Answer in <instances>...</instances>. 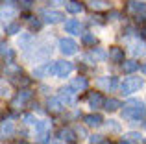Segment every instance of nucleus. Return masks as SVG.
<instances>
[{
  "instance_id": "nucleus-32",
  "label": "nucleus",
  "mask_w": 146,
  "mask_h": 144,
  "mask_svg": "<svg viewBox=\"0 0 146 144\" xmlns=\"http://www.w3.org/2000/svg\"><path fill=\"white\" fill-rule=\"evenodd\" d=\"M22 120H24V124H35L37 122L33 115H24V116H22Z\"/></svg>"
},
{
  "instance_id": "nucleus-17",
  "label": "nucleus",
  "mask_w": 146,
  "mask_h": 144,
  "mask_svg": "<svg viewBox=\"0 0 146 144\" xmlns=\"http://www.w3.org/2000/svg\"><path fill=\"white\" fill-rule=\"evenodd\" d=\"M128 9L133 13H146V4H139V2H128Z\"/></svg>"
},
{
  "instance_id": "nucleus-18",
  "label": "nucleus",
  "mask_w": 146,
  "mask_h": 144,
  "mask_svg": "<svg viewBox=\"0 0 146 144\" xmlns=\"http://www.w3.org/2000/svg\"><path fill=\"white\" fill-rule=\"evenodd\" d=\"M118 107H122V105H120V102L115 100V98H109V100L104 102V109H107V111H117Z\"/></svg>"
},
{
  "instance_id": "nucleus-6",
  "label": "nucleus",
  "mask_w": 146,
  "mask_h": 144,
  "mask_svg": "<svg viewBox=\"0 0 146 144\" xmlns=\"http://www.w3.org/2000/svg\"><path fill=\"white\" fill-rule=\"evenodd\" d=\"M74 92L76 90L72 89V87H63V89H59V100L63 102L65 105L72 104V102H74Z\"/></svg>"
},
{
  "instance_id": "nucleus-1",
  "label": "nucleus",
  "mask_w": 146,
  "mask_h": 144,
  "mask_svg": "<svg viewBox=\"0 0 146 144\" xmlns=\"http://www.w3.org/2000/svg\"><path fill=\"white\" fill-rule=\"evenodd\" d=\"M144 115H146V107L141 100H129L128 104L124 105V109H122V118L129 120L131 124L139 122Z\"/></svg>"
},
{
  "instance_id": "nucleus-29",
  "label": "nucleus",
  "mask_w": 146,
  "mask_h": 144,
  "mask_svg": "<svg viewBox=\"0 0 146 144\" xmlns=\"http://www.w3.org/2000/svg\"><path fill=\"white\" fill-rule=\"evenodd\" d=\"M107 129L117 133V131H120V126L117 124V120H109V122H107Z\"/></svg>"
},
{
  "instance_id": "nucleus-24",
  "label": "nucleus",
  "mask_w": 146,
  "mask_h": 144,
  "mask_svg": "<svg viewBox=\"0 0 146 144\" xmlns=\"http://www.w3.org/2000/svg\"><path fill=\"white\" fill-rule=\"evenodd\" d=\"M21 32V24L19 22H11V24L6 26V33H11V35H15V33Z\"/></svg>"
},
{
  "instance_id": "nucleus-7",
  "label": "nucleus",
  "mask_w": 146,
  "mask_h": 144,
  "mask_svg": "<svg viewBox=\"0 0 146 144\" xmlns=\"http://www.w3.org/2000/svg\"><path fill=\"white\" fill-rule=\"evenodd\" d=\"M54 70H56V61L46 63V65H43V67H37V69L33 70V76H35V78H43V76H46V74H54Z\"/></svg>"
},
{
  "instance_id": "nucleus-13",
  "label": "nucleus",
  "mask_w": 146,
  "mask_h": 144,
  "mask_svg": "<svg viewBox=\"0 0 146 144\" xmlns=\"http://www.w3.org/2000/svg\"><path fill=\"white\" fill-rule=\"evenodd\" d=\"M104 102H106V100H104V98H102V94H100V92H93V94H91V96H89V105H91V107H104Z\"/></svg>"
},
{
  "instance_id": "nucleus-36",
  "label": "nucleus",
  "mask_w": 146,
  "mask_h": 144,
  "mask_svg": "<svg viewBox=\"0 0 146 144\" xmlns=\"http://www.w3.org/2000/svg\"><path fill=\"white\" fill-rule=\"evenodd\" d=\"M109 17H111V18H118V17H120V13H117V11H113V13H109Z\"/></svg>"
},
{
  "instance_id": "nucleus-12",
  "label": "nucleus",
  "mask_w": 146,
  "mask_h": 144,
  "mask_svg": "<svg viewBox=\"0 0 146 144\" xmlns=\"http://www.w3.org/2000/svg\"><path fill=\"white\" fill-rule=\"evenodd\" d=\"M65 32L67 33H80L82 32V24L78 20H74V18H70V20L65 22Z\"/></svg>"
},
{
  "instance_id": "nucleus-10",
  "label": "nucleus",
  "mask_w": 146,
  "mask_h": 144,
  "mask_svg": "<svg viewBox=\"0 0 146 144\" xmlns=\"http://www.w3.org/2000/svg\"><path fill=\"white\" fill-rule=\"evenodd\" d=\"M32 96H33L32 90H28V89H26V90H21V92L17 94V98L13 100V107H17V105H22L24 102H28Z\"/></svg>"
},
{
  "instance_id": "nucleus-25",
  "label": "nucleus",
  "mask_w": 146,
  "mask_h": 144,
  "mask_svg": "<svg viewBox=\"0 0 146 144\" xmlns=\"http://www.w3.org/2000/svg\"><path fill=\"white\" fill-rule=\"evenodd\" d=\"M32 41V35L30 33H26V35H22L21 39H19V46L21 48H28V43Z\"/></svg>"
},
{
  "instance_id": "nucleus-3",
  "label": "nucleus",
  "mask_w": 146,
  "mask_h": 144,
  "mask_svg": "<svg viewBox=\"0 0 146 144\" xmlns=\"http://www.w3.org/2000/svg\"><path fill=\"white\" fill-rule=\"evenodd\" d=\"M41 15H43L44 22H48V24H56V22H61L65 18V15L61 11H56V9H44Z\"/></svg>"
},
{
  "instance_id": "nucleus-22",
  "label": "nucleus",
  "mask_w": 146,
  "mask_h": 144,
  "mask_svg": "<svg viewBox=\"0 0 146 144\" xmlns=\"http://www.w3.org/2000/svg\"><path fill=\"white\" fill-rule=\"evenodd\" d=\"M11 133H13V124L4 120L2 122V137H9Z\"/></svg>"
},
{
  "instance_id": "nucleus-33",
  "label": "nucleus",
  "mask_w": 146,
  "mask_h": 144,
  "mask_svg": "<svg viewBox=\"0 0 146 144\" xmlns=\"http://www.w3.org/2000/svg\"><path fill=\"white\" fill-rule=\"evenodd\" d=\"M89 141H91V144H100V142L104 141V139H102V135H93Z\"/></svg>"
},
{
  "instance_id": "nucleus-21",
  "label": "nucleus",
  "mask_w": 146,
  "mask_h": 144,
  "mask_svg": "<svg viewBox=\"0 0 146 144\" xmlns=\"http://www.w3.org/2000/svg\"><path fill=\"white\" fill-rule=\"evenodd\" d=\"M82 41H83V44H87V46H94V44H96V37L91 35V33H83Z\"/></svg>"
},
{
  "instance_id": "nucleus-27",
  "label": "nucleus",
  "mask_w": 146,
  "mask_h": 144,
  "mask_svg": "<svg viewBox=\"0 0 146 144\" xmlns=\"http://www.w3.org/2000/svg\"><path fill=\"white\" fill-rule=\"evenodd\" d=\"M48 129V122H44V120H37L35 122V131H39V133H43V131Z\"/></svg>"
},
{
  "instance_id": "nucleus-39",
  "label": "nucleus",
  "mask_w": 146,
  "mask_h": 144,
  "mask_svg": "<svg viewBox=\"0 0 146 144\" xmlns=\"http://www.w3.org/2000/svg\"><path fill=\"white\" fill-rule=\"evenodd\" d=\"M100 144H109V142H107V141H102V142H100Z\"/></svg>"
},
{
  "instance_id": "nucleus-40",
  "label": "nucleus",
  "mask_w": 146,
  "mask_h": 144,
  "mask_svg": "<svg viewBox=\"0 0 146 144\" xmlns=\"http://www.w3.org/2000/svg\"><path fill=\"white\" fill-rule=\"evenodd\" d=\"M144 127H146V124H144Z\"/></svg>"
},
{
  "instance_id": "nucleus-16",
  "label": "nucleus",
  "mask_w": 146,
  "mask_h": 144,
  "mask_svg": "<svg viewBox=\"0 0 146 144\" xmlns=\"http://www.w3.org/2000/svg\"><path fill=\"white\" fill-rule=\"evenodd\" d=\"M61 109H63V102L61 100H56V98L48 100V111L50 113H59Z\"/></svg>"
},
{
  "instance_id": "nucleus-31",
  "label": "nucleus",
  "mask_w": 146,
  "mask_h": 144,
  "mask_svg": "<svg viewBox=\"0 0 146 144\" xmlns=\"http://www.w3.org/2000/svg\"><path fill=\"white\" fill-rule=\"evenodd\" d=\"M89 57H93L94 61H96V59H104V57H106V54H104L102 50H93V52H91V55H89Z\"/></svg>"
},
{
  "instance_id": "nucleus-15",
  "label": "nucleus",
  "mask_w": 146,
  "mask_h": 144,
  "mask_svg": "<svg viewBox=\"0 0 146 144\" xmlns=\"http://www.w3.org/2000/svg\"><path fill=\"white\" fill-rule=\"evenodd\" d=\"M98 83L100 85H104L106 89H109V90H115L118 87V79L117 78H107V79H98Z\"/></svg>"
},
{
  "instance_id": "nucleus-35",
  "label": "nucleus",
  "mask_w": 146,
  "mask_h": 144,
  "mask_svg": "<svg viewBox=\"0 0 146 144\" xmlns=\"http://www.w3.org/2000/svg\"><path fill=\"white\" fill-rule=\"evenodd\" d=\"M32 4H33V0H21V6L24 7V9H30Z\"/></svg>"
},
{
  "instance_id": "nucleus-14",
  "label": "nucleus",
  "mask_w": 146,
  "mask_h": 144,
  "mask_svg": "<svg viewBox=\"0 0 146 144\" xmlns=\"http://www.w3.org/2000/svg\"><path fill=\"white\" fill-rule=\"evenodd\" d=\"M67 11H68V13H72V15H78V13H82V11H83V4L78 2V0H70V2L67 4Z\"/></svg>"
},
{
  "instance_id": "nucleus-38",
  "label": "nucleus",
  "mask_w": 146,
  "mask_h": 144,
  "mask_svg": "<svg viewBox=\"0 0 146 144\" xmlns=\"http://www.w3.org/2000/svg\"><path fill=\"white\" fill-rule=\"evenodd\" d=\"M143 72H144V74H146V65H143Z\"/></svg>"
},
{
  "instance_id": "nucleus-4",
  "label": "nucleus",
  "mask_w": 146,
  "mask_h": 144,
  "mask_svg": "<svg viewBox=\"0 0 146 144\" xmlns=\"http://www.w3.org/2000/svg\"><path fill=\"white\" fill-rule=\"evenodd\" d=\"M76 48H78V44H76L72 39H61L59 41V52H61V54H65V55L76 54Z\"/></svg>"
},
{
  "instance_id": "nucleus-37",
  "label": "nucleus",
  "mask_w": 146,
  "mask_h": 144,
  "mask_svg": "<svg viewBox=\"0 0 146 144\" xmlns=\"http://www.w3.org/2000/svg\"><path fill=\"white\" fill-rule=\"evenodd\" d=\"M141 33H143V35L146 37V26H143V30H141Z\"/></svg>"
},
{
  "instance_id": "nucleus-11",
  "label": "nucleus",
  "mask_w": 146,
  "mask_h": 144,
  "mask_svg": "<svg viewBox=\"0 0 146 144\" xmlns=\"http://www.w3.org/2000/svg\"><path fill=\"white\" fill-rule=\"evenodd\" d=\"M70 87L76 90V92H80V90H85L87 87H89V81H87L85 78L80 76V78H76V79H72V81H70Z\"/></svg>"
},
{
  "instance_id": "nucleus-23",
  "label": "nucleus",
  "mask_w": 146,
  "mask_h": 144,
  "mask_svg": "<svg viewBox=\"0 0 146 144\" xmlns=\"http://www.w3.org/2000/svg\"><path fill=\"white\" fill-rule=\"evenodd\" d=\"M2 57H4V59H6V63H9V61H11V59H13V52H11V50H9V46H7V44H6V43H4V44H2Z\"/></svg>"
},
{
  "instance_id": "nucleus-30",
  "label": "nucleus",
  "mask_w": 146,
  "mask_h": 144,
  "mask_svg": "<svg viewBox=\"0 0 146 144\" xmlns=\"http://www.w3.org/2000/svg\"><path fill=\"white\" fill-rule=\"evenodd\" d=\"M41 26H43V22L41 20H30V30H32V32H37V30H41Z\"/></svg>"
},
{
  "instance_id": "nucleus-34",
  "label": "nucleus",
  "mask_w": 146,
  "mask_h": 144,
  "mask_svg": "<svg viewBox=\"0 0 146 144\" xmlns=\"http://www.w3.org/2000/svg\"><path fill=\"white\" fill-rule=\"evenodd\" d=\"M126 137H128L129 141H141V135H139V133H135V131H131V133H128Z\"/></svg>"
},
{
  "instance_id": "nucleus-5",
  "label": "nucleus",
  "mask_w": 146,
  "mask_h": 144,
  "mask_svg": "<svg viewBox=\"0 0 146 144\" xmlns=\"http://www.w3.org/2000/svg\"><path fill=\"white\" fill-rule=\"evenodd\" d=\"M72 70V63L68 61H56V70H54V76H59V78H65L68 76Z\"/></svg>"
},
{
  "instance_id": "nucleus-26",
  "label": "nucleus",
  "mask_w": 146,
  "mask_h": 144,
  "mask_svg": "<svg viewBox=\"0 0 146 144\" xmlns=\"http://www.w3.org/2000/svg\"><path fill=\"white\" fill-rule=\"evenodd\" d=\"M89 4L94 7V9H102V7L107 6V0H89Z\"/></svg>"
},
{
  "instance_id": "nucleus-20",
  "label": "nucleus",
  "mask_w": 146,
  "mask_h": 144,
  "mask_svg": "<svg viewBox=\"0 0 146 144\" xmlns=\"http://www.w3.org/2000/svg\"><path fill=\"white\" fill-rule=\"evenodd\" d=\"M139 69V63L137 61H124V65H122V70L126 72V74H131V72H135Z\"/></svg>"
},
{
  "instance_id": "nucleus-2",
  "label": "nucleus",
  "mask_w": 146,
  "mask_h": 144,
  "mask_svg": "<svg viewBox=\"0 0 146 144\" xmlns=\"http://www.w3.org/2000/svg\"><path fill=\"white\" fill-rule=\"evenodd\" d=\"M141 87H143V79L141 78H126L124 83L120 85V90L124 94H131V92H137Z\"/></svg>"
},
{
  "instance_id": "nucleus-9",
  "label": "nucleus",
  "mask_w": 146,
  "mask_h": 144,
  "mask_svg": "<svg viewBox=\"0 0 146 144\" xmlns=\"http://www.w3.org/2000/svg\"><path fill=\"white\" fill-rule=\"evenodd\" d=\"M83 120H85V124L89 127H96V126H100V124L104 122V118L98 115V113H93V115H85L83 116Z\"/></svg>"
},
{
  "instance_id": "nucleus-8",
  "label": "nucleus",
  "mask_w": 146,
  "mask_h": 144,
  "mask_svg": "<svg viewBox=\"0 0 146 144\" xmlns=\"http://www.w3.org/2000/svg\"><path fill=\"white\" fill-rule=\"evenodd\" d=\"M109 59L113 63H122L124 61V50L118 46H111L109 48Z\"/></svg>"
},
{
  "instance_id": "nucleus-41",
  "label": "nucleus",
  "mask_w": 146,
  "mask_h": 144,
  "mask_svg": "<svg viewBox=\"0 0 146 144\" xmlns=\"http://www.w3.org/2000/svg\"><path fill=\"white\" fill-rule=\"evenodd\" d=\"M57 144H59V142H57Z\"/></svg>"
},
{
  "instance_id": "nucleus-19",
  "label": "nucleus",
  "mask_w": 146,
  "mask_h": 144,
  "mask_svg": "<svg viewBox=\"0 0 146 144\" xmlns=\"http://www.w3.org/2000/svg\"><path fill=\"white\" fill-rule=\"evenodd\" d=\"M59 139H63V141H67V142H74L76 141V135H74V131H72V129H61L59 131Z\"/></svg>"
},
{
  "instance_id": "nucleus-28",
  "label": "nucleus",
  "mask_w": 146,
  "mask_h": 144,
  "mask_svg": "<svg viewBox=\"0 0 146 144\" xmlns=\"http://www.w3.org/2000/svg\"><path fill=\"white\" fill-rule=\"evenodd\" d=\"M6 74H21V67H15V65H7L6 67Z\"/></svg>"
}]
</instances>
